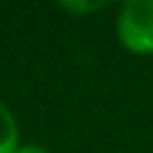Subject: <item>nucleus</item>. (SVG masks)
<instances>
[{"mask_svg":"<svg viewBox=\"0 0 153 153\" xmlns=\"http://www.w3.org/2000/svg\"><path fill=\"white\" fill-rule=\"evenodd\" d=\"M117 41L134 55H153V0H129L115 19Z\"/></svg>","mask_w":153,"mask_h":153,"instance_id":"f257e3e1","label":"nucleus"},{"mask_svg":"<svg viewBox=\"0 0 153 153\" xmlns=\"http://www.w3.org/2000/svg\"><path fill=\"white\" fill-rule=\"evenodd\" d=\"M19 148V127L7 108L5 100H0V153H14Z\"/></svg>","mask_w":153,"mask_h":153,"instance_id":"f03ea898","label":"nucleus"},{"mask_svg":"<svg viewBox=\"0 0 153 153\" xmlns=\"http://www.w3.org/2000/svg\"><path fill=\"white\" fill-rule=\"evenodd\" d=\"M60 7L72 12V14H86V12H96V10L105 7V2H84V0L72 2V0H67V2H60Z\"/></svg>","mask_w":153,"mask_h":153,"instance_id":"7ed1b4c3","label":"nucleus"},{"mask_svg":"<svg viewBox=\"0 0 153 153\" xmlns=\"http://www.w3.org/2000/svg\"><path fill=\"white\" fill-rule=\"evenodd\" d=\"M14 153H50L45 146H38V143H19V148Z\"/></svg>","mask_w":153,"mask_h":153,"instance_id":"20e7f679","label":"nucleus"}]
</instances>
